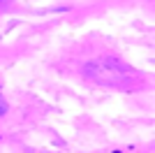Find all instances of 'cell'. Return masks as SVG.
I'll list each match as a JSON object with an SVG mask.
<instances>
[]
</instances>
